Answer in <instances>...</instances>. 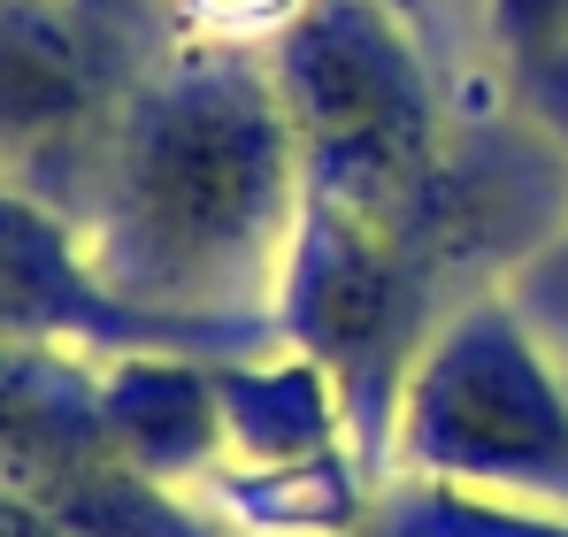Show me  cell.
I'll return each mask as SVG.
<instances>
[{"label":"cell","instance_id":"1","mask_svg":"<svg viewBox=\"0 0 568 537\" xmlns=\"http://www.w3.org/2000/svg\"><path fill=\"white\" fill-rule=\"evenodd\" d=\"M307 200L300 139L254 54L170 39L78 207L93 276L200 354L277 346L270 300Z\"/></svg>","mask_w":568,"mask_h":537},{"label":"cell","instance_id":"2","mask_svg":"<svg viewBox=\"0 0 568 537\" xmlns=\"http://www.w3.org/2000/svg\"><path fill=\"white\" fill-rule=\"evenodd\" d=\"M392 468L454 492L568 507V368L507 300H462L407 368Z\"/></svg>","mask_w":568,"mask_h":537},{"label":"cell","instance_id":"3","mask_svg":"<svg viewBox=\"0 0 568 537\" xmlns=\"http://www.w3.org/2000/svg\"><path fill=\"white\" fill-rule=\"evenodd\" d=\"M454 307L462 300L415 246V231L338 207V200H315V192L300 200L277 300H270V331H277V346L307 354L338 384L354 446L377 476H392V423H399L407 368L423 361L430 331Z\"/></svg>","mask_w":568,"mask_h":537},{"label":"cell","instance_id":"4","mask_svg":"<svg viewBox=\"0 0 568 537\" xmlns=\"http://www.w3.org/2000/svg\"><path fill=\"white\" fill-rule=\"evenodd\" d=\"M0 492L39 507L62 537H223L215 507L146 476L108 438L100 354L85 346H0Z\"/></svg>","mask_w":568,"mask_h":537},{"label":"cell","instance_id":"5","mask_svg":"<svg viewBox=\"0 0 568 537\" xmlns=\"http://www.w3.org/2000/svg\"><path fill=\"white\" fill-rule=\"evenodd\" d=\"M162 47L85 0H0V184L78 223L139 70Z\"/></svg>","mask_w":568,"mask_h":537},{"label":"cell","instance_id":"6","mask_svg":"<svg viewBox=\"0 0 568 537\" xmlns=\"http://www.w3.org/2000/svg\"><path fill=\"white\" fill-rule=\"evenodd\" d=\"M85 346V354H139V346H185L178 331L123 307L85 262V239L62 207L0 184V346ZM200 354V346H185Z\"/></svg>","mask_w":568,"mask_h":537},{"label":"cell","instance_id":"7","mask_svg":"<svg viewBox=\"0 0 568 537\" xmlns=\"http://www.w3.org/2000/svg\"><path fill=\"white\" fill-rule=\"evenodd\" d=\"M484 47L515 115L568 146V0H484Z\"/></svg>","mask_w":568,"mask_h":537},{"label":"cell","instance_id":"8","mask_svg":"<svg viewBox=\"0 0 568 537\" xmlns=\"http://www.w3.org/2000/svg\"><path fill=\"white\" fill-rule=\"evenodd\" d=\"M362 537H568V507L491 499V492H454V484L399 476V484L377 492Z\"/></svg>","mask_w":568,"mask_h":537},{"label":"cell","instance_id":"9","mask_svg":"<svg viewBox=\"0 0 568 537\" xmlns=\"http://www.w3.org/2000/svg\"><path fill=\"white\" fill-rule=\"evenodd\" d=\"M499 292H507V300H515V307H523V315H530L546 338H568V223H561V231H554V239H546V246H538L523 268H515Z\"/></svg>","mask_w":568,"mask_h":537},{"label":"cell","instance_id":"10","mask_svg":"<svg viewBox=\"0 0 568 537\" xmlns=\"http://www.w3.org/2000/svg\"><path fill=\"white\" fill-rule=\"evenodd\" d=\"M93 16L108 23H123L131 39H146V47H170V0H85Z\"/></svg>","mask_w":568,"mask_h":537},{"label":"cell","instance_id":"11","mask_svg":"<svg viewBox=\"0 0 568 537\" xmlns=\"http://www.w3.org/2000/svg\"><path fill=\"white\" fill-rule=\"evenodd\" d=\"M0 537H62L39 507H23L16 492H0Z\"/></svg>","mask_w":568,"mask_h":537},{"label":"cell","instance_id":"12","mask_svg":"<svg viewBox=\"0 0 568 537\" xmlns=\"http://www.w3.org/2000/svg\"><path fill=\"white\" fill-rule=\"evenodd\" d=\"M399 8H407V16H415V0H399Z\"/></svg>","mask_w":568,"mask_h":537}]
</instances>
